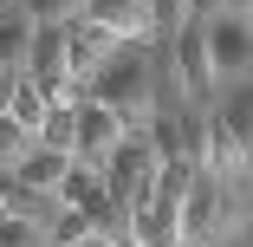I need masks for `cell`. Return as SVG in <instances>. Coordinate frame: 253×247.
Listing matches in <instances>:
<instances>
[{"label":"cell","instance_id":"5b68a950","mask_svg":"<svg viewBox=\"0 0 253 247\" xmlns=\"http://www.w3.org/2000/svg\"><path fill=\"white\" fill-rule=\"evenodd\" d=\"M124 143V117L97 98H72V163H91L104 169V156Z\"/></svg>","mask_w":253,"mask_h":247},{"label":"cell","instance_id":"9a60e30c","mask_svg":"<svg viewBox=\"0 0 253 247\" xmlns=\"http://www.w3.org/2000/svg\"><path fill=\"white\" fill-rule=\"evenodd\" d=\"M253 0H214V13H247Z\"/></svg>","mask_w":253,"mask_h":247},{"label":"cell","instance_id":"4fadbf2b","mask_svg":"<svg viewBox=\"0 0 253 247\" xmlns=\"http://www.w3.org/2000/svg\"><path fill=\"white\" fill-rule=\"evenodd\" d=\"M26 26H65L72 13H78V0H26Z\"/></svg>","mask_w":253,"mask_h":247},{"label":"cell","instance_id":"ba28073f","mask_svg":"<svg viewBox=\"0 0 253 247\" xmlns=\"http://www.w3.org/2000/svg\"><path fill=\"white\" fill-rule=\"evenodd\" d=\"M59 39H65V59H72V78H78V85H84L97 65H104V59H111V46H117L111 33H97L84 13H72V20L59 26Z\"/></svg>","mask_w":253,"mask_h":247},{"label":"cell","instance_id":"9c48e42d","mask_svg":"<svg viewBox=\"0 0 253 247\" xmlns=\"http://www.w3.org/2000/svg\"><path fill=\"white\" fill-rule=\"evenodd\" d=\"M78 13L111 39H149V7L143 0H78Z\"/></svg>","mask_w":253,"mask_h":247},{"label":"cell","instance_id":"3957f363","mask_svg":"<svg viewBox=\"0 0 253 247\" xmlns=\"http://www.w3.org/2000/svg\"><path fill=\"white\" fill-rule=\"evenodd\" d=\"M20 78H26L33 91H45L52 104L78 91V78H72V59H65V39H59V26H33L26 52H20Z\"/></svg>","mask_w":253,"mask_h":247},{"label":"cell","instance_id":"2e32d148","mask_svg":"<svg viewBox=\"0 0 253 247\" xmlns=\"http://www.w3.org/2000/svg\"><path fill=\"white\" fill-rule=\"evenodd\" d=\"M117 247H124V241H117Z\"/></svg>","mask_w":253,"mask_h":247},{"label":"cell","instance_id":"277c9868","mask_svg":"<svg viewBox=\"0 0 253 247\" xmlns=\"http://www.w3.org/2000/svg\"><path fill=\"white\" fill-rule=\"evenodd\" d=\"M169 65H175V91H182V104H195V111H208V98H214V65H208V46H201V13L195 20H182L175 33H169Z\"/></svg>","mask_w":253,"mask_h":247},{"label":"cell","instance_id":"52a82bcc","mask_svg":"<svg viewBox=\"0 0 253 247\" xmlns=\"http://www.w3.org/2000/svg\"><path fill=\"white\" fill-rule=\"evenodd\" d=\"M149 182H156V156L143 150V137H136V130H124V143L104 156V189H111L117 202L130 208V202H136V195H143Z\"/></svg>","mask_w":253,"mask_h":247},{"label":"cell","instance_id":"7c38bea8","mask_svg":"<svg viewBox=\"0 0 253 247\" xmlns=\"http://www.w3.org/2000/svg\"><path fill=\"white\" fill-rule=\"evenodd\" d=\"M26 150H33V130H20V124H13L7 111H0V169H13V163H20Z\"/></svg>","mask_w":253,"mask_h":247},{"label":"cell","instance_id":"5bb4252c","mask_svg":"<svg viewBox=\"0 0 253 247\" xmlns=\"http://www.w3.org/2000/svg\"><path fill=\"white\" fill-rule=\"evenodd\" d=\"M0 247H45V228H33V221L0 208Z\"/></svg>","mask_w":253,"mask_h":247},{"label":"cell","instance_id":"6da1fadb","mask_svg":"<svg viewBox=\"0 0 253 247\" xmlns=\"http://www.w3.org/2000/svg\"><path fill=\"white\" fill-rule=\"evenodd\" d=\"M91 98L111 104L124 117V130H136L143 117H156V72H149L143 39H117L111 46V59L91 72Z\"/></svg>","mask_w":253,"mask_h":247},{"label":"cell","instance_id":"30bf717a","mask_svg":"<svg viewBox=\"0 0 253 247\" xmlns=\"http://www.w3.org/2000/svg\"><path fill=\"white\" fill-rule=\"evenodd\" d=\"M65 169H72V156H65V150H45V143H33V150H26V156H20L7 176H13L20 189H39V195H52Z\"/></svg>","mask_w":253,"mask_h":247},{"label":"cell","instance_id":"7a4b0ae2","mask_svg":"<svg viewBox=\"0 0 253 247\" xmlns=\"http://www.w3.org/2000/svg\"><path fill=\"white\" fill-rule=\"evenodd\" d=\"M240 202H234V189L214 176V169H195L175 195V221H182V247H201V241H221L234 228Z\"/></svg>","mask_w":253,"mask_h":247},{"label":"cell","instance_id":"8992f818","mask_svg":"<svg viewBox=\"0 0 253 247\" xmlns=\"http://www.w3.org/2000/svg\"><path fill=\"white\" fill-rule=\"evenodd\" d=\"M201 46H208L214 78H240L247 72V52H253L247 13H201Z\"/></svg>","mask_w":253,"mask_h":247},{"label":"cell","instance_id":"8fae6325","mask_svg":"<svg viewBox=\"0 0 253 247\" xmlns=\"http://www.w3.org/2000/svg\"><path fill=\"white\" fill-rule=\"evenodd\" d=\"M26 39H33V26H26V13H20V7H13V13H0V65H20Z\"/></svg>","mask_w":253,"mask_h":247}]
</instances>
